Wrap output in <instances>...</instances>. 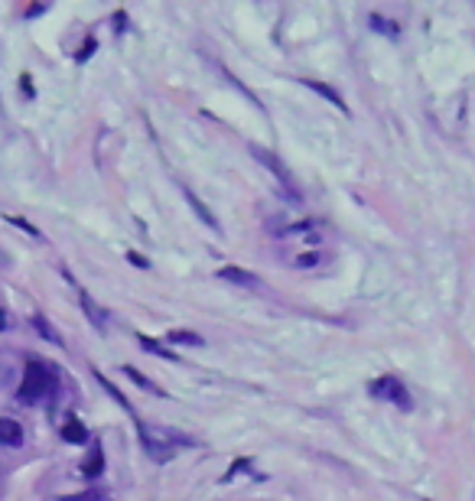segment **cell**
<instances>
[{
	"label": "cell",
	"instance_id": "obj_9",
	"mask_svg": "<svg viewBox=\"0 0 475 501\" xmlns=\"http://www.w3.org/2000/svg\"><path fill=\"white\" fill-rule=\"evenodd\" d=\"M183 196H186V202H189V205H192V209H196V215H199L202 222H205V225L212 228V231H218V222H215V215L209 212L205 205H202V199H199V196H196L192 189H183Z\"/></svg>",
	"mask_w": 475,
	"mask_h": 501
},
{
	"label": "cell",
	"instance_id": "obj_11",
	"mask_svg": "<svg viewBox=\"0 0 475 501\" xmlns=\"http://www.w3.org/2000/svg\"><path fill=\"white\" fill-rule=\"evenodd\" d=\"M303 85H306V88H313V91H319L323 98H329L332 104H336L338 111H345V114H349V108H345V101H342V95H338V91H332V88L325 85V82H303Z\"/></svg>",
	"mask_w": 475,
	"mask_h": 501
},
{
	"label": "cell",
	"instance_id": "obj_6",
	"mask_svg": "<svg viewBox=\"0 0 475 501\" xmlns=\"http://www.w3.org/2000/svg\"><path fill=\"white\" fill-rule=\"evenodd\" d=\"M23 443V430L16 420L10 417H0V446H20Z\"/></svg>",
	"mask_w": 475,
	"mask_h": 501
},
{
	"label": "cell",
	"instance_id": "obj_7",
	"mask_svg": "<svg viewBox=\"0 0 475 501\" xmlns=\"http://www.w3.org/2000/svg\"><path fill=\"white\" fill-rule=\"evenodd\" d=\"M104 472V452H101V443H95L91 450H88V459L82 463V476L88 478H95Z\"/></svg>",
	"mask_w": 475,
	"mask_h": 501
},
{
	"label": "cell",
	"instance_id": "obj_5",
	"mask_svg": "<svg viewBox=\"0 0 475 501\" xmlns=\"http://www.w3.org/2000/svg\"><path fill=\"white\" fill-rule=\"evenodd\" d=\"M218 277L222 280H228V283H238V287H248V290H261L264 280L257 274H251V270H241V267H222L218 270Z\"/></svg>",
	"mask_w": 475,
	"mask_h": 501
},
{
	"label": "cell",
	"instance_id": "obj_3",
	"mask_svg": "<svg viewBox=\"0 0 475 501\" xmlns=\"http://www.w3.org/2000/svg\"><path fill=\"white\" fill-rule=\"evenodd\" d=\"M368 394L378 397V401H388V404H397L400 410H410L413 401H410V391L404 388V381L394 375H381L368 384Z\"/></svg>",
	"mask_w": 475,
	"mask_h": 501
},
{
	"label": "cell",
	"instance_id": "obj_14",
	"mask_svg": "<svg viewBox=\"0 0 475 501\" xmlns=\"http://www.w3.org/2000/svg\"><path fill=\"white\" fill-rule=\"evenodd\" d=\"M137 342L143 345V349L150 351V355H160V358H170V362H176V355L170 349H163L160 342H153V338H147V336H137Z\"/></svg>",
	"mask_w": 475,
	"mask_h": 501
},
{
	"label": "cell",
	"instance_id": "obj_12",
	"mask_svg": "<svg viewBox=\"0 0 475 501\" xmlns=\"http://www.w3.org/2000/svg\"><path fill=\"white\" fill-rule=\"evenodd\" d=\"M368 26H371V30H378V33H381V36H394L397 39V23H391V20H384V16H378V13H371V16H368Z\"/></svg>",
	"mask_w": 475,
	"mask_h": 501
},
{
	"label": "cell",
	"instance_id": "obj_8",
	"mask_svg": "<svg viewBox=\"0 0 475 501\" xmlns=\"http://www.w3.org/2000/svg\"><path fill=\"white\" fill-rule=\"evenodd\" d=\"M62 439H65V443H78V446H82V443L88 439L85 423H82L78 417H69V420L62 423Z\"/></svg>",
	"mask_w": 475,
	"mask_h": 501
},
{
	"label": "cell",
	"instance_id": "obj_18",
	"mask_svg": "<svg viewBox=\"0 0 475 501\" xmlns=\"http://www.w3.org/2000/svg\"><path fill=\"white\" fill-rule=\"evenodd\" d=\"M7 218H10V222H13L16 228H23L26 235H33V238H39V231H36L33 225H30V222H23V218H16V215H7Z\"/></svg>",
	"mask_w": 475,
	"mask_h": 501
},
{
	"label": "cell",
	"instance_id": "obj_13",
	"mask_svg": "<svg viewBox=\"0 0 475 501\" xmlns=\"http://www.w3.org/2000/svg\"><path fill=\"white\" fill-rule=\"evenodd\" d=\"M170 342H179V345H196V349H199V345H205V342H202V336H196V332H186V329H173V332H170Z\"/></svg>",
	"mask_w": 475,
	"mask_h": 501
},
{
	"label": "cell",
	"instance_id": "obj_21",
	"mask_svg": "<svg viewBox=\"0 0 475 501\" xmlns=\"http://www.w3.org/2000/svg\"><path fill=\"white\" fill-rule=\"evenodd\" d=\"M101 495H95V491H91V495H85V498H65V501H98Z\"/></svg>",
	"mask_w": 475,
	"mask_h": 501
},
{
	"label": "cell",
	"instance_id": "obj_17",
	"mask_svg": "<svg viewBox=\"0 0 475 501\" xmlns=\"http://www.w3.org/2000/svg\"><path fill=\"white\" fill-rule=\"evenodd\" d=\"M33 326H36L43 336L49 338V342H56V345H59V336H56V329H49V323H46L43 316H33Z\"/></svg>",
	"mask_w": 475,
	"mask_h": 501
},
{
	"label": "cell",
	"instance_id": "obj_22",
	"mask_svg": "<svg viewBox=\"0 0 475 501\" xmlns=\"http://www.w3.org/2000/svg\"><path fill=\"white\" fill-rule=\"evenodd\" d=\"M0 329H7V313L0 310Z\"/></svg>",
	"mask_w": 475,
	"mask_h": 501
},
{
	"label": "cell",
	"instance_id": "obj_2",
	"mask_svg": "<svg viewBox=\"0 0 475 501\" xmlns=\"http://www.w3.org/2000/svg\"><path fill=\"white\" fill-rule=\"evenodd\" d=\"M137 430H140V439H143L147 452H150L153 459H160V463H166L173 456V446H192V439L176 433V430H157L153 433L150 426H143V423H137Z\"/></svg>",
	"mask_w": 475,
	"mask_h": 501
},
{
	"label": "cell",
	"instance_id": "obj_10",
	"mask_svg": "<svg viewBox=\"0 0 475 501\" xmlns=\"http://www.w3.org/2000/svg\"><path fill=\"white\" fill-rule=\"evenodd\" d=\"M78 303H82V310L88 313V319H91V326H95V329H104V319H108V316H104V313L98 310V306H95V300L88 296L85 290H78Z\"/></svg>",
	"mask_w": 475,
	"mask_h": 501
},
{
	"label": "cell",
	"instance_id": "obj_1",
	"mask_svg": "<svg viewBox=\"0 0 475 501\" xmlns=\"http://www.w3.org/2000/svg\"><path fill=\"white\" fill-rule=\"evenodd\" d=\"M52 388H56V375H52V368H46L43 362H30L26 364V371H23V381H20L16 397H20V404H39Z\"/></svg>",
	"mask_w": 475,
	"mask_h": 501
},
{
	"label": "cell",
	"instance_id": "obj_19",
	"mask_svg": "<svg viewBox=\"0 0 475 501\" xmlns=\"http://www.w3.org/2000/svg\"><path fill=\"white\" fill-rule=\"evenodd\" d=\"M127 261H130V264H137V267H143V270H147V267H150V261H147V257H143V254H134V250H130V254H127Z\"/></svg>",
	"mask_w": 475,
	"mask_h": 501
},
{
	"label": "cell",
	"instance_id": "obj_16",
	"mask_svg": "<svg viewBox=\"0 0 475 501\" xmlns=\"http://www.w3.org/2000/svg\"><path fill=\"white\" fill-rule=\"evenodd\" d=\"M98 381H101V384H104V391H108V394H111V397H114V401H117V404H121L124 410H130V404H127V397H124V394H121V391H117V388H114V384H111V381H108V377H104V375H101V371H98Z\"/></svg>",
	"mask_w": 475,
	"mask_h": 501
},
{
	"label": "cell",
	"instance_id": "obj_4",
	"mask_svg": "<svg viewBox=\"0 0 475 501\" xmlns=\"http://www.w3.org/2000/svg\"><path fill=\"white\" fill-rule=\"evenodd\" d=\"M251 156H254V160H257L264 170H270V173H274V179L280 183V186H283V192H287L290 199H300V192H297V186H293V176L283 170V163L277 160L274 153L264 150V147H257V143H251Z\"/></svg>",
	"mask_w": 475,
	"mask_h": 501
},
{
	"label": "cell",
	"instance_id": "obj_15",
	"mask_svg": "<svg viewBox=\"0 0 475 501\" xmlns=\"http://www.w3.org/2000/svg\"><path fill=\"white\" fill-rule=\"evenodd\" d=\"M124 371H127V377H130L134 384H140V388H147V391H153V394H160V397H166V394H163V391L157 388V384H153L150 377H143L140 371H134V368H124Z\"/></svg>",
	"mask_w": 475,
	"mask_h": 501
},
{
	"label": "cell",
	"instance_id": "obj_20",
	"mask_svg": "<svg viewBox=\"0 0 475 501\" xmlns=\"http://www.w3.org/2000/svg\"><path fill=\"white\" fill-rule=\"evenodd\" d=\"M297 264L300 267H313V264H319V257L316 254H303V257H297Z\"/></svg>",
	"mask_w": 475,
	"mask_h": 501
}]
</instances>
